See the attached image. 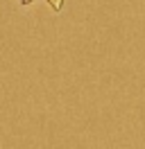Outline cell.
Masks as SVG:
<instances>
[{"label": "cell", "instance_id": "cell-1", "mask_svg": "<svg viewBox=\"0 0 145 149\" xmlns=\"http://www.w3.org/2000/svg\"><path fill=\"white\" fill-rule=\"evenodd\" d=\"M48 5H50L54 11H59V9H61V5H63V0H48Z\"/></svg>", "mask_w": 145, "mask_h": 149}, {"label": "cell", "instance_id": "cell-2", "mask_svg": "<svg viewBox=\"0 0 145 149\" xmlns=\"http://www.w3.org/2000/svg\"><path fill=\"white\" fill-rule=\"evenodd\" d=\"M20 2H23V5H32L34 0H20Z\"/></svg>", "mask_w": 145, "mask_h": 149}]
</instances>
